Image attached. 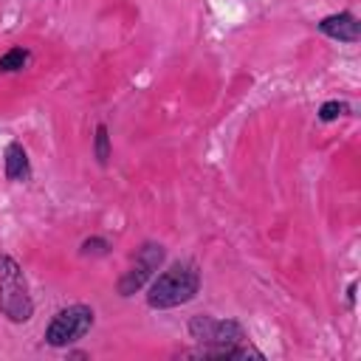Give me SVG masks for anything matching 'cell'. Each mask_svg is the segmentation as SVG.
Returning a JSON list of instances; mask_svg holds the SVG:
<instances>
[{
  "label": "cell",
  "instance_id": "12",
  "mask_svg": "<svg viewBox=\"0 0 361 361\" xmlns=\"http://www.w3.org/2000/svg\"><path fill=\"white\" fill-rule=\"evenodd\" d=\"M347 302H350V305L355 302V282H350V285H347Z\"/></svg>",
  "mask_w": 361,
  "mask_h": 361
},
{
  "label": "cell",
  "instance_id": "4",
  "mask_svg": "<svg viewBox=\"0 0 361 361\" xmlns=\"http://www.w3.org/2000/svg\"><path fill=\"white\" fill-rule=\"evenodd\" d=\"M164 259H166V248H164L161 243H144V245L138 248V254H135V262L121 274V279H118V285H116L118 296L127 299V296L138 293L144 285H149V279L161 271Z\"/></svg>",
  "mask_w": 361,
  "mask_h": 361
},
{
  "label": "cell",
  "instance_id": "3",
  "mask_svg": "<svg viewBox=\"0 0 361 361\" xmlns=\"http://www.w3.org/2000/svg\"><path fill=\"white\" fill-rule=\"evenodd\" d=\"M93 322H96V313L90 305L76 302V305L59 307L45 327V344L48 347H71L73 341H79L90 333Z\"/></svg>",
  "mask_w": 361,
  "mask_h": 361
},
{
  "label": "cell",
  "instance_id": "11",
  "mask_svg": "<svg viewBox=\"0 0 361 361\" xmlns=\"http://www.w3.org/2000/svg\"><path fill=\"white\" fill-rule=\"evenodd\" d=\"M110 251V243L104 240V237H87V240H82V245H79V254L82 257H104Z\"/></svg>",
  "mask_w": 361,
  "mask_h": 361
},
{
  "label": "cell",
  "instance_id": "8",
  "mask_svg": "<svg viewBox=\"0 0 361 361\" xmlns=\"http://www.w3.org/2000/svg\"><path fill=\"white\" fill-rule=\"evenodd\" d=\"M113 155V144H110V133H107V124H96V135H93V158L99 166H107Z\"/></svg>",
  "mask_w": 361,
  "mask_h": 361
},
{
  "label": "cell",
  "instance_id": "5",
  "mask_svg": "<svg viewBox=\"0 0 361 361\" xmlns=\"http://www.w3.org/2000/svg\"><path fill=\"white\" fill-rule=\"evenodd\" d=\"M189 330V338H195L197 344H212V347H220V344H240L245 341V327L237 322V319H217V316H209V313H197L189 319L186 324Z\"/></svg>",
  "mask_w": 361,
  "mask_h": 361
},
{
  "label": "cell",
  "instance_id": "7",
  "mask_svg": "<svg viewBox=\"0 0 361 361\" xmlns=\"http://www.w3.org/2000/svg\"><path fill=\"white\" fill-rule=\"evenodd\" d=\"M3 175L8 183H28L31 180V161L20 141H8L3 149Z\"/></svg>",
  "mask_w": 361,
  "mask_h": 361
},
{
  "label": "cell",
  "instance_id": "10",
  "mask_svg": "<svg viewBox=\"0 0 361 361\" xmlns=\"http://www.w3.org/2000/svg\"><path fill=\"white\" fill-rule=\"evenodd\" d=\"M341 116H350V104L347 102H338V99H330V102H324L322 107H319V121H336V118H341Z\"/></svg>",
  "mask_w": 361,
  "mask_h": 361
},
{
  "label": "cell",
  "instance_id": "1",
  "mask_svg": "<svg viewBox=\"0 0 361 361\" xmlns=\"http://www.w3.org/2000/svg\"><path fill=\"white\" fill-rule=\"evenodd\" d=\"M200 290V268L192 259H175L161 274L149 279L147 307L152 310H172L192 302Z\"/></svg>",
  "mask_w": 361,
  "mask_h": 361
},
{
  "label": "cell",
  "instance_id": "6",
  "mask_svg": "<svg viewBox=\"0 0 361 361\" xmlns=\"http://www.w3.org/2000/svg\"><path fill=\"white\" fill-rule=\"evenodd\" d=\"M316 28L330 37V39H338V42H350L355 45L361 39V23L353 11H338V14H327L316 23Z\"/></svg>",
  "mask_w": 361,
  "mask_h": 361
},
{
  "label": "cell",
  "instance_id": "9",
  "mask_svg": "<svg viewBox=\"0 0 361 361\" xmlns=\"http://www.w3.org/2000/svg\"><path fill=\"white\" fill-rule=\"evenodd\" d=\"M31 62V51L28 48H11L0 56V73H17Z\"/></svg>",
  "mask_w": 361,
  "mask_h": 361
},
{
  "label": "cell",
  "instance_id": "2",
  "mask_svg": "<svg viewBox=\"0 0 361 361\" xmlns=\"http://www.w3.org/2000/svg\"><path fill=\"white\" fill-rule=\"evenodd\" d=\"M0 313L14 324H25L34 316V299L23 265L8 254H0Z\"/></svg>",
  "mask_w": 361,
  "mask_h": 361
}]
</instances>
